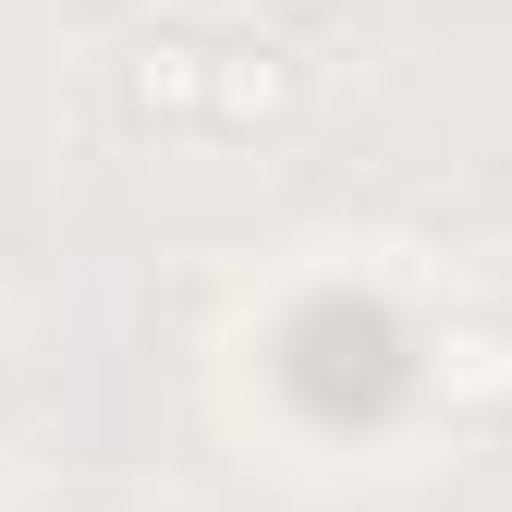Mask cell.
<instances>
[{
	"label": "cell",
	"instance_id": "1",
	"mask_svg": "<svg viewBox=\"0 0 512 512\" xmlns=\"http://www.w3.org/2000/svg\"><path fill=\"white\" fill-rule=\"evenodd\" d=\"M281 86H293V74H281V49H256V37L220 49V110H232V122H244V110H281Z\"/></svg>",
	"mask_w": 512,
	"mask_h": 512
},
{
	"label": "cell",
	"instance_id": "2",
	"mask_svg": "<svg viewBox=\"0 0 512 512\" xmlns=\"http://www.w3.org/2000/svg\"><path fill=\"white\" fill-rule=\"evenodd\" d=\"M293 13H330V0H293Z\"/></svg>",
	"mask_w": 512,
	"mask_h": 512
}]
</instances>
